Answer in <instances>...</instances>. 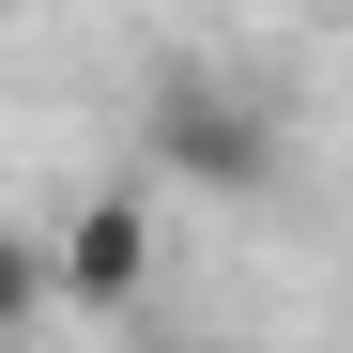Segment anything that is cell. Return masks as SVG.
Listing matches in <instances>:
<instances>
[{"instance_id":"1","label":"cell","mask_w":353,"mask_h":353,"mask_svg":"<svg viewBox=\"0 0 353 353\" xmlns=\"http://www.w3.org/2000/svg\"><path fill=\"white\" fill-rule=\"evenodd\" d=\"M154 169L169 185H200V200H276L292 185V139H276V108L246 77H154Z\"/></svg>"},{"instance_id":"2","label":"cell","mask_w":353,"mask_h":353,"mask_svg":"<svg viewBox=\"0 0 353 353\" xmlns=\"http://www.w3.org/2000/svg\"><path fill=\"white\" fill-rule=\"evenodd\" d=\"M46 292H62V307H92V323H123L139 292H154V215H139V200L62 215V246H46Z\"/></svg>"},{"instance_id":"3","label":"cell","mask_w":353,"mask_h":353,"mask_svg":"<svg viewBox=\"0 0 353 353\" xmlns=\"http://www.w3.org/2000/svg\"><path fill=\"white\" fill-rule=\"evenodd\" d=\"M46 307H62V292H46V246H31V230H0V338H31Z\"/></svg>"}]
</instances>
